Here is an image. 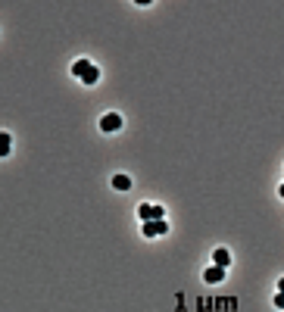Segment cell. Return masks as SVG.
<instances>
[{"label":"cell","instance_id":"obj_3","mask_svg":"<svg viewBox=\"0 0 284 312\" xmlns=\"http://www.w3.org/2000/svg\"><path fill=\"white\" fill-rule=\"evenodd\" d=\"M122 128V116H119V112H106V116L100 119V131H119Z\"/></svg>","mask_w":284,"mask_h":312},{"label":"cell","instance_id":"obj_6","mask_svg":"<svg viewBox=\"0 0 284 312\" xmlns=\"http://www.w3.org/2000/svg\"><path fill=\"white\" fill-rule=\"evenodd\" d=\"M212 262H216L219 268H228V262H231V253L225 250V247H219L216 253H212Z\"/></svg>","mask_w":284,"mask_h":312},{"label":"cell","instance_id":"obj_4","mask_svg":"<svg viewBox=\"0 0 284 312\" xmlns=\"http://www.w3.org/2000/svg\"><path fill=\"white\" fill-rule=\"evenodd\" d=\"M169 231V222L160 219V222H144V237H160Z\"/></svg>","mask_w":284,"mask_h":312},{"label":"cell","instance_id":"obj_2","mask_svg":"<svg viewBox=\"0 0 284 312\" xmlns=\"http://www.w3.org/2000/svg\"><path fill=\"white\" fill-rule=\"evenodd\" d=\"M137 216H140V222H160V219H166V209L163 206H153V203H140L137 206Z\"/></svg>","mask_w":284,"mask_h":312},{"label":"cell","instance_id":"obj_11","mask_svg":"<svg viewBox=\"0 0 284 312\" xmlns=\"http://www.w3.org/2000/svg\"><path fill=\"white\" fill-rule=\"evenodd\" d=\"M278 194H281V197H284V184H281V191H278Z\"/></svg>","mask_w":284,"mask_h":312},{"label":"cell","instance_id":"obj_1","mask_svg":"<svg viewBox=\"0 0 284 312\" xmlns=\"http://www.w3.org/2000/svg\"><path fill=\"white\" fill-rule=\"evenodd\" d=\"M72 75L81 78L84 84H97V78H100V69H97L91 60H75V63H72Z\"/></svg>","mask_w":284,"mask_h":312},{"label":"cell","instance_id":"obj_10","mask_svg":"<svg viewBox=\"0 0 284 312\" xmlns=\"http://www.w3.org/2000/svg\"><path fill=\"white\" fill-rule=\"evenodd\" d=\"M278 293H284V278H281V281H278Z\"/></svg>","mask_w":284,"mask_h":312},{"label":"cell","instance_id":"obj_9","mask_svg":"<svg viewBox=\"0 0 284 312\" xmlns=\"http://www.w3.org/2000/svg\"><path fill=\"white\" fill-rule=\"evenodd\" d=\"M275 306H278V309H284V293H275Z\"/></svg>","mask_w":284,"mask_h":312},{"label":"cell","instance_id":"obj_7","mask_svg":"<svg viewBox=\"0 0 284 312\" xmlns=\"http://www.w3.org/2000/svg\"><path fill=\"white\" fill-rule=\"evenodd\" d=\"M112 188H116V191H128L131 188V178L128 175H116V178H112Z\"/></svg>","mask_w":284,"mask_h":312},{"label":"cell","instance_id":"obj_8","mask_svg":"<svg viewBox=\"0 0 284 312\" xmlns=\"http://www.w3.org/2000/svg\"><path fill=\"white\" fill-rule=\"evenodd\" d=\"M10 147H13V137H10L7 131H0V156H7Z\"/></svg>","mask_w":284,"mask_h":312},{"label":"cell","instance_id":"obj_5","mask_svg":"<svg viewBox=\"0 0 284 312\" xmlns=\"http://www.w3.org/2000/svg\"><path fill=\"white\" fill-rule=\"evenodd\" d=\"M203 281H206V284H222V281H225V268L209 265L206 272H203Z\"/></svg>","mask_w":284,"mask_h":312}]
</instances>
